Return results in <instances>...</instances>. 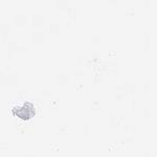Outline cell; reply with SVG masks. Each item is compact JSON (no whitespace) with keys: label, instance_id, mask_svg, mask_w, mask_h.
<instances>
[{"label":"cell","instance_id":"cell-1","mask_svg":"<svg viewBox=\"0 0 157 157\" xmlns=\"http://www.w3.org/2000/svg\"><path fill=\"white\" fill-rule=\"evenodd\" d=\"M27 105H29V104H27ZM13 112L16 113L19 117L24 118V120H27V118H29L32 115H34L35 108H34V105L29 104V107H26L25 110H23V108H22V106H21V107H15L14 109H13Z\"/></svg>","mask_w":157,"mask_h":157}]
</instances>
